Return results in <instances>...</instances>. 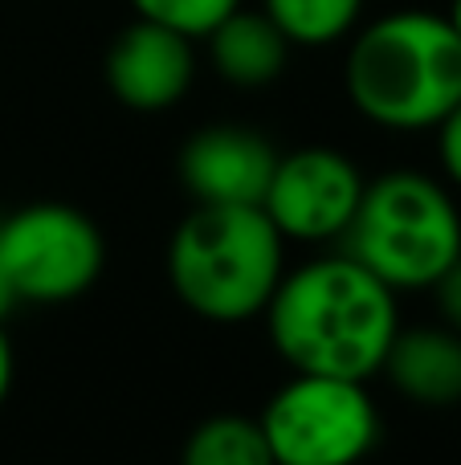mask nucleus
Here are the masks:
<instances>
[{
    "label": "nucleus",
    "instance_id": "nucleus-1",
    "mask_svg": "<svg viewBox=\"0 0 461 465\" xmlns=\"http://www.w3.org/2000/svg\"><path fill=\"white\" fill-rule=\"evenodd\" d=\"M397 290L351 253H319L282 273L266 302L270 343L290 371L372 380L400 331Z\"/></svg>",
    "mask_w": 461,
    "mask_h": 465
},
{
    "label": "nucleus",
    "instance_id": "nucleus-2",
    "mask_svg": "<svg viewBox=\"0 0 461 465\" xmlns=\"http://www.w3.org/2000/svg\"><path fill=\"white\" fill-rule=\"evenodd\" d=\"M343 86L376 127L433 131L461 103V37L441 13H388L351 37Z\"/></svg>",
    "mask_w": 461,
    "mask_h": 465
},
{
    "label": "nucleus",
    "instance_id": "nucleus-3",
    "mask_svg": "<svg viewBox=\"0 0 461 465\" xmlns=\"http://www.w3.org/2000/svg\"><path fill=\"white\" fill-rule=\"evenodd\" d=\"M286 273V237L261 204H196L168 241V282L204 322L261 319Z\"/></svg>",
    "mask_w": 461,
    "mask_h": 465
},
{
    "label": "nucleus",
    "instance_id": "nucleus-4",
    "mask_svg": "<svg viewBox=\"0 0 461 465\" xmlns=\"http://www.w3.org/2000/svg\"><path fill=\"white\" fill-rule=\"evenodd\" d=\"M339 249L397 294L433 290V282L461 257V213L454 193L429 172H384L364 184Z\"/></svg>",
    "mask_w": 461,
    "mask_h": 465
},
{
    "label": "nucleus",
    "instance_id": "nucleus-5",
    "mask_svg": "<svg viewBox=\"0 0 461 465\" xmlns=\"http://www.w3.org/2000/svg\"><path fill=\"white\" fill-rule=\"evenodd\" d=\"M274 465H359L380 445V409L364 380L294 371L258 412Z\"/></svg>",
    "mask_w": 461,
    "mask_h": 465
},
{
    "label": "nucleus",
    "instance_id": "nucleus-6",
    "mask_svg": "<svg viewBox=\"0 0 461 465\" xmlns=\"http://www.w3.org/2000/svg\"><path fill=\"white\" fill-rule=\"evenodd\" d=\"M0 262L21 302H74L106 270V237L82 209L37 201L0 221Z\"/></svg>",
    "mask_w": 461,
    "mask_h": 465
},
{
    "label": "nucleus",
    "instance_id": "nucleus-7",
    "mask_svg": "<svg viewBox=\"0 0 461 465\" xmlns=\"http://www.w3.org/2000/svg\"><path fill=\"white\" fill-rule=\"evenodd\" d=\"M364 172L335 147H299L278 155L261 209L286 241L327 245L343 241L364 196Z\"/></svg>",
    "mask_w": 461,
    "mask_h": 465
},
{
    "label": "nucleus",
    "instance_id": "nucleus-8",
    "mask_svg": "<svg viewBox=\"0 0 461 465\" xmlns=\"http://www.w3.org/2000/svg\"><path fill=\"white\" fill-rule=\"evenodd\" d=\"M196 78L192 37L139 16L106 49V86L131 111H168Z\"/></svg>",
    "mask_w": 461,
    "mask_h": 465
},
{
    "label": "nucleus",
    "instance_id": "nucleus-9",
    "mask_svg": "<svg viewBox=\"0 0 461 465\" xmlns=\"http://www.w3.org/2000/svg\"><path fill=\"white\" fill-rule=\"evenodd\" d=\"M274 163V143L233 123L201 127L180 147V180L196 204H261Z\"/></svg>",
    "mask_w": 461,
    "mask_h": 465
},
{
    "label": "nucleus",
    "instance_id": "nucleus-10",
    "mask_svg": "<svg viewBox=\"0 0 461 465\" xmlns=\"http://www.w3.org/2000/svg\"><path fill=\"white\" fill-rule=\"evenodd\" d=\"M380 376L421 409L461 404V335L441 327H400Z\"/></svg>",
    "mask_w": 461,
    "mask_h": 465
},
{
    "label": "nucleus",
    "instance_id": "nucleus-11",
    "mask_svg": "<svg viewBox=\"0 0 461 465\" xmlns=\"http://www.w3.org/2000/svg\"><path fill=\"white\" fill-rule=\"evenodd\" d=\"M204 41H209L212 70L229 86L241 90H258L278 82V74L286 70V57H290L286 33L266 13H250V8L229 13Z\"/></svg>",
    "mask_w": 461,
    "mask_h": 465
},
{
    "label": "nucleus",
    "instance_id": "nucleus-12",
    "mask_svg": "<svg viewBox=\"0 0 461 465\" xmlns=\"http://www.w3.org/2000/svg\"><path fill=\"white\" fill-rule=\"evenodd\" d=\"M180 465H274L258 417H233L221 412L188 433Z\"/></svg>",
    "mask_w": 461,
    "mask_h": 465
},
{
    "label": "nucleus",
    "instance_id": "nucleus-13",
    "mask_svg": "<svg viewBox=\"0 0 461 465\" xmlns=\"http://www.w3.org/2000/svg\"><path fill=\"white\" fill-rule=\"evenodd\" d=\"M261 13L286 33L290 45H331L359 25L364 0H266Z\"/></svg>",
    "mask_w": 461,
    "mask_h": 465
},
{
    "label": "nucleus",
    "instance_id": "nucleus-14",
    "mask_svg": "<svg viewBox=\"0 0 461 465\" xmlns=\"http://www.w3.org/2000/svg\"><path fill=\"white\" fill-rule=\"evenodd\" d=\"M143 21H155L163 29H176L184 37L201 41L225 21L229 13L241 8V0H131Z\"/></svg>",
    "mask_w": 461,
    "mask_h": 465
},
{
    "label": "nucleus",
    "instance_id": "nucleus-15",
    "mask_svg": "<svg viewBox=\"0 0 461 465\" xmlns=\"http://www.w3.org/2000/svg\"><path fill=\"white\" fill-rule=\"evenodd\" d=\"M437 155H441V172H446V180L454 188H461V103L454 111L446 114V119L437 123Z\"/></svg>",
    "mask_w": 461,
    "mask_h": 465
},
{
    "label": "nucleus",
    "instance_id": "nucleus-16",
    "mask_svg": "<svg viewBox=\"0 0 461 465\" xmlns=\"http://www.w3.org/2000/svg\"><path fill=\"white\" fill-rule=\"evenodd\" d=\"M433 298H437V311H441V322L449 331L461 335V257L433 282Z\"/></svg>",
    "mask_w": 461,
    "mask_h": 465
},
{
    "label": "nucleus",
    "instance_id": "nucleus-17",
    "mask_svg": "<svg viewBox=\"0 0 461 465\" xmlns=\"http://www.w3.org/2000/svg\"><path fill=\"white\" fill-rule=\"evenodd\" d=\"M13 380H16V355H13V343H8L5 322H0V409H5L8 392H13Z\"/></svg>",
    "mask_w": 461,
    "mask_h": 465
},
{
    "label": "nucleus",
    "instance_id": "nucleus-18",
    "mask_svg": "<svg viewBox=\"0 0 461 465\" xmlns=\"http://www.w3.org/2000/svg\"><path fill=\"white\" fill-rule=\"evenodd\" d=\"M21 306V298H16V290H13V282H8V270H5V262H0V322L8 319V314Z\"/></svg>",
    "mask_w": 461,
    "mask_h": 465
},
{
    "label": "nucleus",
    "instance_id": "nucleus-19",
    "mask_svg": "<svg viewBox=\"0 0 461 465\" xmlns=\"http://www.w3.org/2000/svg\"><path fill=\"white\" fill-rule=\"evenodd\" d=\"M449 25H454V33H457V37H461V0H454V5H449Z\"/></svg>",
    "mask_w": 461,
    "mask_h": 465
}]
</instances>
